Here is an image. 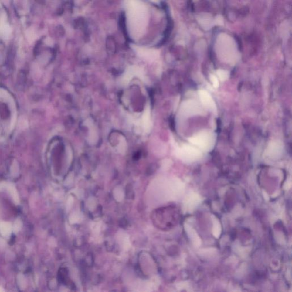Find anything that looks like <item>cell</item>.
Instances as JSON below:
<instances>
[{"label":"cell","mask_w":292,"mask_h":292,"mask_svg":"<svg viewBox=\"0 0 292 292\" xmlns=\"http://www.w3.org/2000/svg\"><path fill=\"white\" fill-rule=\"evenodd\" d=\"M8 187H9V189L10 193L11 194L13 198L14 201L15 202H18L19 198H18V195H17L15 189L14 188L13 186H11V185H9Z\"/></svg>","instance_id":"30bf717a"},{"label":"cell","mask_w":292,"mask_h":292,"mask_svg":"<svg viewBox=\"0 0 292 292\" xmlns=\"http://www.w3.org/2000/svg\"><path fill=\"white\" fill-rule=\"evenodd\" d=\"M188 141L202 151H210L215 144V137L210 131L203 130L189 138Z\"/></svg>","instance_id":"7a4b0ae2"},{"label":"cell","mask_w":292,"mask_h":292,"mask_svg":"<svg viewBox=\"0 0 292 292\" xmlns=\"http://www.w3.org/2000/svg\"><path fill=\"white\" fill-rule=\"evenodd\" d=\"M216 74L219 79L222 81L226 80L229 76L228 72L223 70H219L217 71Z\"/></svg>","instance_id":"9c48e42d"},{"label":"cell","mask_w":292,"mask_h":292,"mask_svg":"<svg viewBox=\"0 0 292 292\" xmlns=\"http://www.w3.org/2000/svg\"><path fill=\"white\" fill-rule=\"evenodd\" d=\"M177 154L183 160L189 161L197 160L202 156L200 150L189 144H184L180 147L178 150Z\"/></svg>","instance_id":"3957f363"},{"label":"cell","mask_w":292,"mask_h":292,"mask_svg":"<svg viewBox=\"0 0 292 292\" xmlns=\"http://www.w3.org/2000/svg\"><path fill=\"white\" fill-rule=\"evenodd\" d=\"M182 110L184 113L188 115H196L202 112V108L199 104L193 100L187 101L183 104Z\"/></svg>","instance_id":"5b68a950"},{"label":"cell","mask_w":292,"mask_h":292,"mask_svg":"<svg viewBox=\"0 0 292 292\" xmlns=\"http://www.w3.org/2000/svg\"><path fill=\"white\" fill-rule=\"evenodd\" d=\"M11 28L10 27L9 25L8 24H5V25L2 27V29L0 31V34L2 36V37L4 39H7L9 38L10 33H11Z\"/></svg>","instance_id":"ba28073f"},{"label":"cell","mask_w":292,"mask_h":292,"mask_svg":"<svg viewBox=\"0 0 292 292\" xmlns=\"http://www.w3.org/2000/svg\"><path fill=\"white\" fill-rule=\"evenodd\" d=\"M283 147L282 144L280 141H273L269 144L267 148V154L269 156L275 157L281 154L283 151Z\"/></svg>","instance_id":"8992f818"},{"label":"cell","mask_w":292,"mask_h":292,"mask_svg":"<svg viewBox=\"0 0 292 292\" xmlns=\"http://www.w3.org/2000/svg\"><path fill=\"white\" fill-rule=\"evenodd\" d=\"M20 227H21V223L19 221H17L14 224V229L15 231H19Z\"/></svg>","instance_id":"7c38bea8"},{"label":"cell","mask_w":292,"mask_h":292,"mask_svg":"<svg viewBox=\"0 0 292 292\" xmlns=\"http://www.w3.org/2000/svg\"><path fill=\"white\" fill-rule=\"evenodd\" d=\"M12 231V225L6 222H2L0 223V233L4 236H8L11 233Z\"/></svg>","instance_id":"52a82bcc"},{"label":"cell","mask_w":292,"mask_h":292,"mask_svg":"<svg viewBox=\"0 0 292 292\" xmlns=\"http://www.w3.org/2000/svg\"><path fill=\"white\" fill-rule=\"evenodd\" d=\"M210 80H211V81L212 83L213 86L215 88H217L219 86V80H218V78H217L216 76H215L213 74H211L210 76Z\"/></svg>","instance_id":"8fae6325"},{"label":"cell","mask_w":292,"mask_h":292,"mask_svg":"<svg viewBox=\"0 0 292 292\" xmlns=\"http://www.w3.org/2000/svg\"><path fill=\"white\" fill-rule=\"evenodd\" d=\"M199 95L202 103L206 108L213 111L216 110V104L215 103L213 99H212L211 95H209L207 91L204 90H199Z\"/></svg>","instance_id":"277c9868"},{"label":"cell","mask_w":292,"mask_h":292,"mask_svg":"<svg viewBox=\"0 0 292 292\" xmlns=\"http://www.w3.org/2000/svg\"><path fill=\"white\" fill-rule=\"evenodd\" d=\"M124 6L127 32L132 39L138 40L146 33L149 19L148 8L141 0H126Z\"/></svg>","instance_id":"6da1fadb"}]
</instances>
